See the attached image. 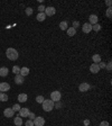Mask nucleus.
Listing matches in <instances>:
<instances>
[{
	"label": "nucleus",
	"mask_w": 112,
	"mask_h": 126,
	"mask_svg": "<svg viewBox=\"0 0 112 126\" xmlns=\"http://www.w3.org/2000/svg\"><path fill=\"white\" fill-rule=\"evenodd\" d=\"M92 61H93V63H100L101 61H102V59H101V55L100 54H94V55L92 56Z\"/></svg>",
	"instance_id": "obj_18"
},
{
	"label": "nucleus",
	"mask_w": 112,
	"mask_h": 126,
	"mask_svg": "<svg viewBox=\"0 0 112 126\" xmlns=\"http://www.w3.org/2000/svg\"><path fill=\"white\" fill-rule=\"evenodd\" d=\"M97 64H99V68H100V70H101V69H105V65H106L105 62H102V61H101L100 63H97Z\"/></svg>",
	"instance_id": "obj_32"
},
{
	"label": "nucleus",
	"mask_w": 112,
	"mask_h": 126,
	"mask_svg": "<svg viewBox=\"0 0 112 126\" xmlns=\"http://www.w3.org/2000/svg\"><path fill=\"white\" fill-rule=\"evenodd\" d=\"M28 99V96L26 94H19L18 95V101L19 103H26Z\"/></svg>",
	"instance_id": "obj_13"
},
{
	"label": "nucleus",
	"mask_w": 112,
	"mask_h": 126,
	"mask_svg": "<svg viewBox=\"0 0 112 126\" xmlns=\"http://www.w3.org/2000/svg\"><path fill=\"white\" fill-rule=\"evenodd\" d=\"M50 99L53 100L54 103L61 101V99H62V94H61V91H58V90L52 91V94H50Z\"/></svg>",
	"instance_id": "obj_3"
},
{
	"label": "nucleus",
	"mask_w": 112,
	"mask_h": 126,
	"mask_svg": "<svg viewBox=\"0 0 112 126\" xmlns=\"http://www.w3.org/2000/svg\"><path fill=\"white\" fill-rule=\"evenodd\" d=\"M74 28V29H76L77 27H80V21L79 20H74L73 21V26H72Z\"/></svg>",
	"instance_id": "obj_31"
},
{
	"label": "nucleus",
	"mask_w": 112,
	"mask_h": 126,
	"mask_svg": "<svg viewBox=\"0 0 112 126\" xmlns=\"http://www.w3.org/2000/svg\"><path fill=\"white\" fill-rule=\"evenodd\" d=\"M82 32H83V33H85V34H88L90 32H92V25H91V24H88V23L83 24V26H82Z\"/></svg>",
	"instance_id": "obj_9"
},
{
	"label": "nucleus",
	"mask_w": 112,
	"mask_h": 126,
	"mask_svg": "<svg viewBox=\"0 0 112 126\" xmlns=\"http://www.w3.org/2000/svg\"><path fill=\"white\" fill-rule=\"evenodd\" d=\"M44 100H45L44 96H37V97H36V101H37L38 104H43Z\"/></svg>",
	"instance_id": "obj_26"
},
{
	"label": "nucleus",
	"mask_w": 112,
	"mask_h": 126,
	"mask_svg": "<svg viewBox=\"0 0 112 126\" xmlns=\"http://www.w3.org/2000/svg\"><path fill=\"white\" fill-rule=\"evenodd\" d=\"M105 3H106V6L111 7V5H112V1H110V0H106V1H105Z\"/></svg>",
	"instance_id": "obj_37"
},
{
	"label": "nucleus",
	"mask_w": 112,
	"mask_h": 126,
	"mask_svg": "<svg viewBox=\"0 0 112 126\" xmlns=\"http://www.w3.org/2000/svg\"><path fill=\"white\" fill-rule=\"evenodd\" d=\"M91 89V86L88 85V82H82L80 86H79V90L81 91V92H86V91H88Z\"/></svg>",
	"instance_id": "obj_6"
},
{
	"label": "nucleus",
	"mask_w": 112,
	"mask_h": 126,
	"mask_svg": "<svg viewBox=\"0 0 112 126\" xmlns=\"http://www.w3.org/2000/svg\"><path fill=\"white\" fill-rule=\"evenodd\" d=\"M105 69H106L108 71H109V72H111V70H112V62H111V61H109L108 63H106Z\"/></svg>",
	"instance_id": "obj_28"
},
{
	"label": "nucleus",
	"mask_w": 112,
	"mask_h": 126,
	"mask_svg": "<svg viewBox=\"0 0 112 126\" xmlns=\"http://www.w3.org/2000/svg\"><path fill=\"white\" fill-rule=\"evenodd\" d=\"M45 8H46V7H45L44 5H40V6H39L37 9H38V11H39V12H44V11H45Z\"/></svg>",
	"instance_id": "obj_34"
},
{
	"label": "nucleus",
	"mask_w": 112,
	"mask_h": 126,
	"mask_svg": "<svg viewBox=\"0 0 112 126\" xmlns=\"http://www.w3.org/2000/svg\"><path fill=\"white\" fill-rule=\"evenodd\" d=\"M35 126H44L45 125V118L41 116H36L35 119L32 120Z\"/></svg>",
	"instance_id": "obj_4"
},
{
	"label": "nucleus",
	"mask_w": 112,
	"mask_h": 126,
	"mask_svg": "<svg viewBox=\"0 0 112 126\" xmlns=\"http://www.w3.org/2000/svg\"><path fill=\"white\" fill-rule=\"evenodd\" d=\"M29 72H30V70L28 69V68H26V67H24V68H20V76L21 77H26V76H28L29 74Z\"/></svg>",
	"instance_id": "obj_14"
},
{
	"label": "nucleus",
	"mask_w": 112,
	"mask_h": 126,
	"mask_svg": "<svg viewBox=\"0 0 112 126\" xmlns=\"http://www.w3.org/2000/svg\"><path fill=\"white\" fill-rule=\"evenodd\" d=\"M99 126H110V124H109V122H106V120H103V122H101L100 125H99Z\"/></svg>",
	"instance_id": "obj_36"
},
{
	"label": "nucleus",
	"mask_w": 112,
	"mask_h": 126,
	"mask_svg": "<svg viewBox=\"0 0 112 126\" xmlns=\"http://www.w3.org/2000/svg\"><path fill=\"white\" fill-rule=\"evenodd\" d=\"M15 83L16 85H23L24 83V77H21L20 74H17L15 77Z\"/></svg>",
	"instance_id": "obj_15"
},
{
	"label": "nucleus",
	"mask_w": 112,
	"mask_h": 126,
	"mask_svg": "<svg viewBox=\"0 0 112 126\" xmlns=\"http://www.w3.org/2000/svg\"><path fill=\"white\" fill-rule=\"evenodd\" d=\"M8 90H10V85L8 82H1L0 83V92H7Z\"/></svg>",
	"instance_id": "obj_8"
},
{
	"label": "nucleus",
	"mask_w": 112,
	"mask_h": 126,
	"mask_svg": "<svg viewBox=\"0 0 112 126\" xmlns=\"http://www.w3.org/2000/svg\"><path fill=\"white\" fill-rule=\"evenodd\" d=\"M41 105L45 111H52L54 109V101L52 99H45Z\"/></svg>",
	"instance_id": "obj_2"
},
{
	"label": "nucleus",
	"mask_w": 112,
	"mask_h": 126,
	"mask_svg": "<svg viewBox=\"0 0 112 126\" xmlns=\"http://www.w3.org/2000/svg\"><path fill=\"white\" fill-rule=\"evenodd\" d=\"M45 15H46V17L47 16H49V17H52V16H54L56 14V9H55V7H46L45 8Z\"/></svg>",
	"instance_id": "obj_5"
},
{
	"label": "nucleus",
	"mask_w": 112,
	"mask_h": 126,
	"mask_svg": "<svg viewBox=\"0 0 112 126\" xmlns=\"http://www.w3.org/2000/svg\"><path fill=\"white\" fill-rule=\"evenodd\" d=\"M97 21H99V17L96 15H90V17H88V24H91L92 26H93V25L97 24Z\"/></svg>",
	"instance_id": "obj_12"
},
{
	"label": "nucleus",
	"mask_w": 112,
	"mask_h": 126,
	"mask_svg": "<svg viewBox=\"0 0 112 126\" xmlns=\"http://www.w3.org/2000/svg\"><path fill=\"white\" fill-rule=\"evenodd\" d=\"M66 33H67V35L70 37H72V36H74L76 34V29H74L73 27H68L67 29H66Z\"/></svg>",
	"instance_id": "obj_19"
},
{
	"label": "nucleus",
	"mask_w": 112,
	"mask_h": 126,
	"mask_svg": "<svg viewBox=\"0 0 112 126\" xmlns=\"http://www.w3.org/2000/svg\"><path fill=\"white\" fill-rule=\"evenodd\" d=\"M54 108L61 109L62 108V103H61V101H56V103H54Z\"/></svg>",
	"instance_id": "obj_30"
},
{
	"label": "nucleus",
	"mask_w": 112,
	"mask_h": 126,
	"mask_svg": "<svg viewBox=\"0 0 112 126\" xmlns=\"http://www.w3.org/2000/svg\"><path fill=\"white\" fill-rule=\"evenodd\" d=\"M32 11H34V10H32V8H30V7H27V8L25 9V12H26L27 16H30L32 14Z\"/></svg>",
	"instance_id": "obj_27"
},
{
	"label": "nucleus",
	"mask_w": 112,
	"mask_h": 126,
	"mask_svg": "<svg viewBox=\"0 0 112 126\" xmlns=\"http://www.w3.org/2000/svg\"><path fill=\"white\" fill-rule=\"evenodd\" d=\"M11 108H12V110H14V111H19V110H20L21 107H20L19 105H18V104H15V105L12 106Z\"/></svg>",
	"instance_id": "obj_29"
},
{
	"label": "nucleus",
	"mask_w": 112,
	"mask_h": 126,
	"mask_svg": "<svg viewBox=\"0 0 112 126\" xmlns=\"http://www.w3.org/2000/svg\"><path fill=\"white\" fill-rule=\"evenodd\" d=\"M25 126H34V122L30 119L26 120V123H25Z\"/></svg>",
	"instance_id": "obj_33"
},
{
	"label": "nucleus",
	"mask_w": 112,
	"mask_h": 126,
	"mask_svg": "<svg viewBox=\"0 0 112 126\" xmlns=\"http://www.w3.org/2000/svg\"><path fill=\"white\" fill-rule=\"evenodd\" d=\"M36 18H37L38 21H44L46 19V15H45V12H38V15L36 16Z\"/></svg>",
	"instance_id": "obj_20"
},
{
	"label": "nucleus",
	"mask_w": 112,
	"mask_h": 126,
	"mask_svg": "<svg viewBox=\"0 0 112 126\" xmlns=\"http://www.w3.org/2000/svg\"><path fill=\"white\" fill-rule=\"evenodd\" d=\"M30 110L29 108H20V110H19V116L20 117H28V115H29Z\"/></svg>",
	"instance_id": "obj_11"
},
{
	"label": "nucleus",
	"mask_w": 112,
	"mask_h": 126,
	"mask_svg": "<svg viewBox=\"0 0 112 126\" xmlns=\"http://www.w3.org/2000/svg\"><path fill=\"white\" fill-rule=\"evenodd\" d=\"M6 55L10 61H16V60L18 59L19 54H18V51L16 50V48L9 47V48H7V51H6Z\"/></svg>",
	"instance_id": "obj_1"
},
{
	"label": "nucleus",
	"mask_w": 112,
	"mask_h": 126,
	"mask_svg": "<svg viewBox=\"0 0 112 126\" xmlns=\"http://www.w3.org/2000/svg\"><path fill=\"white\" fill-rule=\"evenodd\" d=\"M90 72L93 74H96L100 72V68H99V64H96V63H92L91 65H90Z\"/></svg>",
	"instance_id": "obj_7"
},
{
	"label": "nucleus",
	"mask_w": 112,
	"mask_h": 126,
	"mask_svg": "<svg viewBox=\"0 0 112 126\" xmlns=\"http://www.w3.org/2000/svg\"><path fill=\"white\" fill-rule=\"evenodd\" d=\"M84 125H85V126H88V125H90V120H88V119H85V120H84Z\"/></svg>",
	"instance_id": "obj_38"
},
{
	"label": "nucleus",
	"mask_w": 112,
	"mask_h": 126,
	"mask_svg": "<svg viewBox=\"0 0 112 126\" xmlns=\"http://www.w3.org/2000/svg\"><path fill=\"white\" fill-rule=\"evenodd\" d=\"M12 72L15 73V76H17V74L20 73V68L18 67V65H15V67L12 68Z\"/></svg>",
	"instance_id": "obj_24"
},
{
	"label": "nucleus",
	"mask_w": 112,
	"mask_h": 126,
	"mask_svg": "<svg viewBox=\"0 0 112 126\" xmlns=\"http://www.w3.org/2000/svg\"><path fill=\"white\" fill-rule=\"evenodd\" d=\"M8 68L6 67H2V68H0V77H7L8 76Z\"/></svg>",
	"instance_id": "obj_17"
},
{
	"label": "nucleus",
	"mask_w": 112,
	"mask_h": 126,
	"mask_svg": "<svg viewBox=\"0 0 112 126\" xmlns=\"http://www.w3.org/2000/svg\"><path fill=\"white\" fill-rule=\"evenodd\" d=\"M14 124H15L16 126H21L23 125V118H21L20 116H16V117L14 118Z\"/></svg>",
	"instance_id": "obj_16"
},
{
	"label": "nucleus",
	"mask_w": 112,
	"mask_h": 126,
	"mask_svg": "<svg viewBox=\"0 0 112 126\" xmlns=\"http://www.w3.org/2000/svg\"><path fill=\"white\" fill-rule=\"evenodd\" d=\"M35 117H36V115L34 114V113H29V115H28V118H29L30 120H34V119H35Z\"/></svg>",
	"instance_id": "obj_35"
},
{
	"label": "nucleus",
	"mask_w": 112,
	"mask_h": 126,
	"mask_svg": "<svg viewBox=\"0 0 112 126\" xmlns=\"http://www.w3.org/2000/svg\"><path fill=\"white\" fill-rule=\"evenodd\" d=\"M7 100H8V95H7L6 92H0V101L5 103Z\"/></svg>",
	"instance_id": "obj_22"
},
{
	"label": "nucleus",
	"mask_w": 112,
	"mask_h": 126,
	"mask_svg": "<svg viewBox=\"0 0 112 126\" xmlns=\"http://www.w3.org/2000/svg\"><path fill=\"white\" fill-rule=\"evenodd\" d=\"M59 28L62 30H66L68 28V24H67V21H61L59 23Z\"/></svg>",
	"instance_id": "obj_21"
},
{
	"label": "nucleus",
	"mask_w": 112,
	"mask_h": 126,
	"mask_svg": "<svg viewBox=\"0 0 112 126\" xmlns=\"http://www.w3.org/2000/svg\"><path fill=\"white\" fill-rule=\"evenodd\" d=\"M105 16H106L108 18H109V19H111V18H112V8H111V7H109V8L106 9Z\"/></svg>",
	"instance_id": "obj_23"
},
{
	"label": "nucleus",
	"mask_w": 112,
	"mask_h": 126,
	"mask_svg": "<svg viewBox=\"0 0 112 126\" xmlns=\"http://www.w3.org/2000/svg\"><path fill=\"white\" fill-rule=\"evenodd\" d=\"M3 115H5V117H7V118L14 117V115H15V111L12 110V108H6L5 110H3Z\"/></svg>",
	"instance_id": "obj_10"
},
{
	"label": "nucleus",
	"mask_w": 112,
	"mask_h": 126,
	"mask_svg": "<svg viewBox=\"0 0 112 126\" xmlns=\"http://www.w3.org/2000/svg\"><path fill=\"white\" fill-rule=\"evenodd\" d=\"M92 30H94V32H99V30H101V25L99 23L95 24V25H93V26H92Z\"/></svg>",
	"instance_id": "obj_25"
}]
</instances>
